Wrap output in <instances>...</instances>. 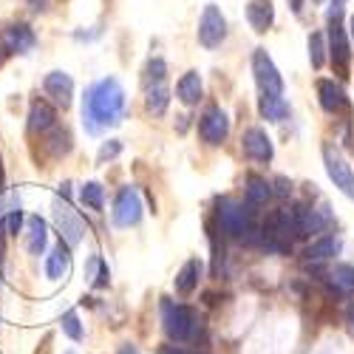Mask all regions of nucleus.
<instances>
[{"instance_id": "nucleus-7", "label": "nucleus", "mask_w": 354, "mask_h": 354, "mask_svg": "<svg viewBox=\"0 0 354 354\" xmlns=\"http://www.w3.org/2000/svg\"><path fill=\"white\" fill-rule=\"evenodd\" d=\"M142 218V198L136 187H122L113 201V224L116 227H133Z\"/></svg>"}, {"instance_id": "nucleus-12", "label": "nucleus", "mask_w": 354, "mask_h": 354, "mask_svg": "<svg viewBox=\"0 0 354 354\" xmlns=\"http://www.w3.org/2000/svg\"><path fill=\"white\" fill-rule=\"evenodd\" d=\"M317 94H320L323 111L337 113V111H346V108H348V97H346V91H343V85H337L335 80H320V82H317Z\"/></svg>"}, {"instance_id": "nucleus-39", "label": "nucleus", "mask_w": 354, "mask_h": 354, "mask_svg": "<svg viewBox=\"0 0 354 354\" xmlns=\"http://www.w3.org/2000/svg\"><path fill=\"white\" fill-rule=\"evenodd\" d=\"M68 354H74V351H68Z\"/></svg>"}, {"instance_id": "nucleus-34", "label": "nucleus", "mask_w": 354, "mask_h": 354, "mask_svg": "<svg viewBox=\"0 0 354 354\" xmlns=\"http://www.w3.org/2000/svg\"><path fill=\"white\" fill-rule=\"evenodd\" d=\"M120 354H139V348L128 343V346H122V348H120Z\"/></svg>"}, {"instance_id": "nucleus-4", "label": "nucleus", "mask_w": 354, "mask_h": 354, "mask_svg": "<svg viewBox=\"0 0 354 354\" xmlns=\"http://www.w3.org/2000/svg\"><path fill=\"white\" fill-rule=\"evenodd\" d=\"M162 323L170 340H187L193 335V312L182 304H162Z\"/></svg>"}, {"instance_id": "nucleus-37", "label": "nucleus", "mask_w": 354, "mask_h": 354, "mask_svg": "<svg viewBox=\"0 0 354 354\" xmlns=\"http://www.w3.org/2000/svg\"><path fill=\"white\" fill-rule=\"evenodd\" d=\"M348 32H351V40H354V15H351V20H348Z\"/></svg>"}, {"instance_id": "nucleus-9", "label": "nucleus", "mask_w": 354, "mask_h": 354, "mask_svg": "<svg viewBox=\"0 0 354 354\" xmlns=\"http://www.w3.org/2000/svg\"><path fill=\"white\" fill-rule=\"evenodd\" d=\"M198 133L207 145H221L230 133V116L221 108H207L198 122Z\"/></svg>"}, {"instance_id": "nucleus-19", "label": "nucleus", "mask_w": 354, "mask_h": 354, "mask_svg": "<svg viewBox=\"0 0 354 354\" xmlns=\"http://www.w3.org/2000/svg\"><path fill=\"white\" fill-rule=\"evenodd\" d=\"M198 275H201V261L198 258H190L185 267L176 275V292L179 295H190L196 286H198Z\"/></svg>"}, {"instance_id": "nucleus-10", "label": "nucleus", "mask_w": 354, "mask_h": 354, "mask_svg": "<svg viewBox=\"0 0 354 354\" xmlns=\"http://www.w3.org/2000/svg\"><path fill=\"white\" fill-rule=\"evenodd\" d=\"M241 142H244V153L250 159H255V162H270L272 153H275L272 151V139L263 128H250Z\"/></svg>"}, {"instance_id": "nucleus-1", "label": "nucleus", "mask_w": 354, "mask_h": 354, "mask_svg": "<svg viewBox=\"0 0 354 354\" xmlns=\"http://www.w3.org/2000/svg\"><path fill=\"white\" fill-rule=\"evenodd\" d=\"M122 111H125V88L120 85V80L105 77L85 91L82 116H85V128L91 133H100L102 128L116 125Z\"/></svg>"}, {"instance_id": "nucleus-13", "label": "nucleus", "mask_w": 354, "mask_h": 354, "mask_svg": "<svg viewBox=\"0 0 354 354\" xmlns=\"http://www.w3.org/2000/svg\"><path fill=\"white\" fill-rule=\"evenodd\" d=\"M43 88H46V94H48L57 105H63V108H66V105L71 102L74 82H71V77H68V74H63V71H51V74L46 77Z\"/></svg>"}, {"instance_id": "nucleus-16", "label": "nucleus", "mask_w": 354, "mask_h": 354, "mask_svg": "<svg viewBox=\"0 0 354 354\" xmlns=\"http://www.w3.org/2000/svg\"><path fill=\"white\" fill-rule=\"evenodd\" d=\"M247 20L250 26L255 28V32H267V28L272 26L275 20V9L270 0H252V3L247 6Z\"/></svg>"}, {"instance_id": "nucleus-23", "label": "nucleus", "mask_w": 354, "mask_h": 354, "mask_svg": "<svg viewBox=\"0 0 354 354\" xmlns=\"http://www.w3.org/2000/svg\"><path fill=\"white\" fill-rule=\"evenodd\" d=\"M167 85L165 82H153V88L147 91V111L151 113H165L167 108Z\"/></svg>"}, {"instance_id": "nucleus-24", "label": "nucleus", "mask_w": 354, "mask_h": 354, "mask_svg": "<svg viewBox=\"0 0 354 354\" xmlns=\"http://www.w3.org/2000/svg\"><path fill=\"white\" fill-rule=\"evenodd\" d=\"M270 196H272L270 185L263 182V179H258V176H252V179L247 182V201L250 204H267Z\"/></svg>"}, {"instance_id": "nucleus-21", "label": "nucleus", "mask_w": 354, "mask_h": 354, "mask_svg": "<svg viewBox=\"0 0 354 354\" xmlns=\"http://www.w3.org/2000/svg\"><path fill=\"white\" fill-rule=\"evenodd\" d=\"M54 108L51 105H46V102H35L32 105V113H28V128L32 131H48V128H54Z\"/></svg>"}, {"instance_id": "nucleus-36", "label": "nucleus", "mask_w": 354, "mask_h": 354, "mask_svg": "<svg viewBox=\"0 0 354 354\" xmlns=\"http://www.w3.org/2000/svg\"><path fill=\"white\" fill-rule=\"evenodd\" d=\"M162 354H187V351H182V348H165Z\"/></svg>"}, {"instance_id": "nucleus-15", "label": "nucleus", "mask_w": 354, "mask_h": 354, "mask_svg": "<svg viewBox=\"0 0 354 354\" xmlns=\"http://www.w3.org/2000/svg\"><path fill=\"white\" fill-rule=\"evenodd\" d=\"M332 17V26H329V37H332V60L346 71L348 66V40H346V32H343V26H340V15H329Z\"/></svg>"}, {"instance_id": "nucleus-32", "label": "nucleus", "mask_w": 354, "mask_h": 354, "mask_svg": "<svg viewBox=\"0 0 354 354\" xmlns=\"http://www.w3.org/2000/svg\"><path fill=\"white\" fill-rule=\"evenodd\" d=\"M6 241H9V235H6L3 224H0V275H3V261H6Z\"/></svg>"}, {"instance_id": "nucleus-5", "label": "nucleus", "mask_w": 354, "mask_h": 354, "mask_svg": "<svg viewBox=\"0 0 354 354\" xmlns=\"http://www.w3.org/2000/svg\"><path fill=\"white\" fill-rule=\"evenodd\" d=\"M227 37V20L221 15L218 6H204L201 12V20H198V43L204 48H216L221 46V40Z\"/></svg>"}, {"instance_id": "nucleus-18", "label": "nucleus", "mask_w": 354, "mask_h": 354, "mask_svg": "<svg viewBox=\"0 0 354 354\" xmlns=\"http://www.w3.org/2000/svg\"><path fill=\"white\" fill-rule=\"evenodd\" d=\"M201 77L196 74V71H187L182 80H179V85H176V97H179L185 105H196L198 100H201Z\"/></svg>"}, {"instance_id": "nucleus-26", "label": "nucleus", "mask_w": 354, "mask_h": 354, "mask_svg": "<svg viewBox=\"0 0 354 354\" xmlns=\"http://www.w3.org/2000/svg\"><path fill=\"white\" fill-rule=\"evenodd\" d=\"M332 283L340 289V292H354V267H348V263H340V267H335L332 272Z\"/></svg>"}, {"instance_id": "nucleus-22", "label": "nucleus", "mask_w": 354, "mask_h": 354, "mask_svg": "<svg viewBox=\"0 0 354 354\" xmlns=\"http://www.w3.org/2000/svg\"><path fill=\"white\" fill-rule=\"evenodd\" d=\"M46 221L40 216H32L28 218V252L32 255H40L46 250Z\"/></svg>"}, {"instance_id": "nucleus-27", "label": "nucleus", "mask_w": 354, "mask_h": 354, "mask_svg": "<svg viewBox=\"0 0 354 354\" xmlns=\"http://www.w3.org/2000/svg\"><path fill=\"white\" fill-rule=\"evenodd\" d=\"M60 323H63V332H66L71 340H82V335H85V332H82V326H80L77 312H66Z\"/></svg>"}, {"instance_id": "nucleus-30", "label": "nucleus", "mask_w": 354, "mask_h": 354, "mask_svg": "<svg viewBox=\"0 0 354 354\" xmlns=\"http://www.w3.org/2000/svg\"><path fill=\"white\" fill-rule=\"evenodd\" d=\"M147 77H151L153 82H162L165 80V60H153L151 66H147Z\"/></svg>"}, {"instance_id": "nucleus-2", "label": "nucleus", "mask_w": 354, "mask_h": 354, "mask_svg": "<svg viewBox=\"0 0 354 354\" xmlns=\"http://www.w3.org/2000/svg\"><path fill=\"white\" fill-rule=\"evenodd\" d=\"M54 224H57V230H60V241H66L68 247H74V244L82 241L85 224H82V218L77 216V210L71 207L66 198H57L54 201Z\"/></svg>"}, {"instance_id": "nucleus-6", "label": "nucleus", "mask_w": 354, "mask_h": 354, "mask_svg": "<svg viewBox=\"0 0 354 354\" xmlns=\"http://www.w3.org/2000/svg\"><path fill=\"white\" fill-rule=\"evenodd\" d=\"M323 162H326V173H329V179L335 182V187L354 201V173H351L348 162L340 156V151H335L332 145H326L323 147Z\"/></svg>"}, {"instance_id": "nucleus-3", "label": "nucleus", "mask_w": 354, "mask_h": 354, "mask_svg": "<svg viewBox=\"0 0 354 354\" xmlns=\"http://www.w3.org/2000/svg\"><path fill=\"white\" fill-rule=\"evenodd\" d=\"M252 74H255V82L261 85L263 94H272V97H281L283 94V77L278 74L272 57L263 51V48H258L252 54Z\"/></svg>"}, {"instance_id": "nucleus-28", "label": "nucleus", "mask_w": 354, "mask_h": 354, "mask_svg": "<svg viewBox=\"0 0 354 354\" xmlns=\"http://www.w3.org/2000/svg\"><path fill=\"white\" fill-rule=\"evenodd\" d=\"M323 51H326V46H323V35H312V37H309V57H312V66H315V68H320L323 60H326V57H323Z\"/></svg>"}, {"instance_id": "nucleus-33", "label": "nucleus", "mask_w": 354, "mask_h": 354, "mask_svg": "<svg viewBox=\"0 0 354 354\" xmlns=\"http://www.w3.org/2000/svg\"><path fill=\"white\" fill-rule=\"evenodd\" d=\"M116 153H120V145L113 142V145H105V147H102V151H100V159H108V156H116Z\"/></svg>"}, {"instance_id": "nucleus-14", "label": "nucleus", "mask_w": 354, "mask_h": 354, "mask_svg": "<svg viewBox=\"0 0 354 354\" xmlns=\"http://www.w3.org/2000/svg\"><path fill=\"white\" fill-rule=\"evenodd\" d=\"M68 267H71V250L66 241H57V247L51 250V255L46 261V275L51 281H60L68 275Z\"/></svg>"}, {"instance_id": "nucleus-29", "label": "nucleus", "mask_w": 354, "mask_h": 354, "mask_svg": "<svg viewBox=\"0 0 354 354\" xmlns=\"http://www.w3.org/2000/svg\"><path fill=\"white\" fill-rule=\"evenodd\" d=\"M0 224H3L6 235H17L20 227H23V213H20V207H17V210H9L3 218H0Z\"/></svg>"}, {"instance_id": "nucleus-11", "label": "nucleus", "mask_w": 354, "mask_h": 354, "mask_svg": "<svg viewBox=\"0 0 354 354\" xmlns=\"http://www.w3.org/2000/svg\"><path fill=\"white\" fill-rule=\"evenodd\" d=\"M3 43H6V51H12V54H28L37 46V35L26 23H15L6 28Z\"/></svg>"}, {"instance_id": "nucleus-38", "label": "nucleus", "mask_w": 354, "mask_h": 354, "mask_svg": "<svg viewBox=\"0 0 354 354\" xmlns=\"http://www.w3.org/2000/svg\"><path fill=\"white\" fill-rule=\"evenodd\" d=\"M0 187H3V167H0Z\"/></svg>"}, {"instance_id": "nucleus-20", "label": "nucleus", "mask_w": 354, "mask_h": 354, "mask_svg": "<svg viewBox=\"0 0 354 354\" xmlns=\"http://www.w3.org/2000/svg\"><path fill=\"white\" fill-rule=\"evenodd\" d=\"M340 247H343V241L337 239V235H326V239L315 241V244L306 250V258H309V261H326V258H335V255L340 252Z\"/></svg>"}, {"instance_id": "nucleus-8", "label": "nucleus", "mask_w": 354, "mask_h": 354, "mask_svg": "<svg viewBox=\"0 0 354 354\" xmlns=\"http://www.w3.org/2000/svg\"><path fill=\"white\" fill-rule=\"evenodd\" d=\"M218 224H221V230L227 235L252 232L250 230V213H247V207H244V204H239V201H230V198H224L218 204Z\"/></svg>"}, {"instance_id": "nucleus-31", "label": "nucleus", "mask_w": 354, "mask_h": 354, "mask_svg": "<svg viewBox=\"0 0 354 354\" xmlns=\"http://www.w3.org/2000/svg\"><path fill=\"white\" fill-rule=\"evenodd\" d=\"M108 281H111V272H108V263L105 261H100V275L94 278V286H108Z\"/></svg>"}, {"instance_id": "nucleus-25", "label": "nucleus", "mask_w": 354, "mask_h": 354, "mask_svg": "<svg viewBox=\"0 0 354 354\" xmlns=\"http://www.w3.org/2000/svg\"><path fill=\"white\" fill-rule=\"evenodd\" d=\"M80 196H82V201H85L91 210H102V207H105V190H102L100 182H88Z\"/></svg>"}, {"instance_id": "nucleus-35", "label": "nucleus", "mask_w": 354, "mask_h": 354, "mask_svg": "<svg viewBox=\"0 0 354 354\" xmlns=\"http://www.w3.org/2000/svg\"><path fill=\"white\" fill-rule=\"evenodd\" d=\"M289 6H292V12H301L304 9V0H289Z\"/></svg>"}, {"instance_id": "nucleus-17", "label": "nucleus", "mask_w": 354, "mask_h": 354, "mask_svg": "<svg viewBox=\"0 0 354 354\" xmlns=\"http://www.w3.org/2000/svg\"><path fill=\"white\" fill-rule=\"evenodd\" d=\"M258 108H261V116H263V120H270V122H283L286 116H289V102H286L283 97L263 94L261 102H258Z\"/></svg>"}]
</instances>
